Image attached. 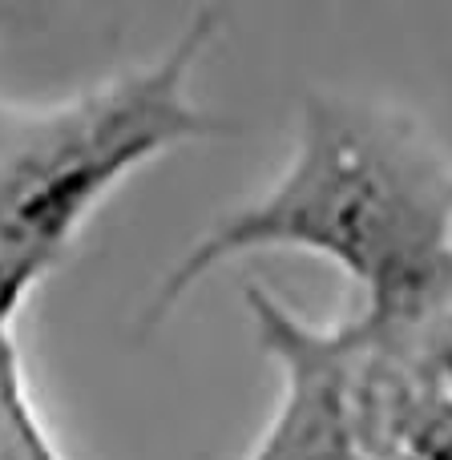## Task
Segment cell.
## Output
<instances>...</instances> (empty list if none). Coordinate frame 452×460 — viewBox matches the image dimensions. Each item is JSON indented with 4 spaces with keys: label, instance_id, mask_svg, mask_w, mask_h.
<instances>
[{
    "label": "cell",
    "instance_id": "cell-1",
    "mask_svg": "<svg viewBox=\"0 0 452 460\" xmlns=\"http://www.w3.org/2000/svg\"><path fill=\"white\" fill-rule=\"evenodd\" d=\"M327 259L364 295L340 327L376 348L452 299V158L400 105L315 89L283 174L226 210L158 283L146 323H162L194 283L243 254Z\"/></svg>",
    "mask_w": 452,
    "mask_h": 460
},
{
    "label": "cell",
    "instance_id": "cell-2",
    "mask_svg": "<svg viewBox=\"0 0 452 460\" xmlns=\"http://www.w3.org/2000/svg\"><path fill=\"white\" fill-rule=\"evenodd\" d=\"M223 16L202 8L154 61L53 105L0 102V279L24 295L137 166L230 129L191 97Z\"/></svg>",
    "mask_w": 452,
    "mask_h": 460
},
{
    "label": "cell",
    "instance_id": "cell-3",
    "mask_svg": "<svg viewBox=\"0 0 452 460\" xmlns=\"http://www.w3.org/2000/svg\"><path fill=\"white\" fill-rule=\"evenodd\" d=\"M343 340H348V335H343ZM351 348H356V343H351ZM356 351L359 356L388 359L392 367L408 372L412 380H421L424 388L452 400V299L445 307L432 311V315H424L416 327H408L404 335H396V340L376 343V348H356Z\"/></svg>",
    "mask_w": 452,
    "mask_h": 460
},
{
    "label": "cell",
    "instance_id": "cell-4",
    "mask_svg": "<svg viewBox=\"0 0 452 460\" xmlns=\"http://www.w3.org/2000/svg\"><path fill=\"white\" fill-rule=\"evenodd\" d=\"M4 21H8V8H0V29H4Z\"/></svg>",
    "mask_w": 452,
    "mask_h": 460
}]
</instances>
